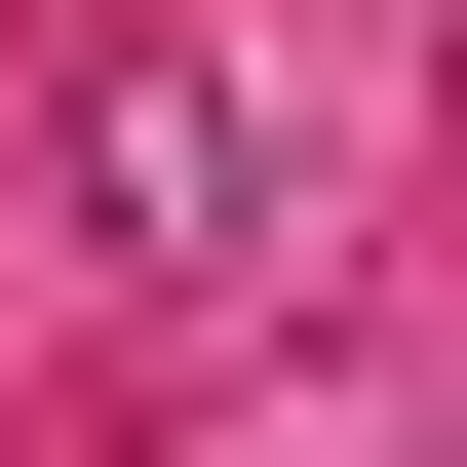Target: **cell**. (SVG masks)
Instances as JSON below:
<instances>
[{
    "instance_id": "obj_1",
    "label": "cell",
    "mask_w": 467,
    "mask_h": 467,
    "mask_svg": "<svg viewBox=\"0 0 467 467\" xmlns=\"http://www.w3.org/2000/svg\"><path fill=\"white\" fill-rule=\"evenodd\" d=\"M39 195H78V273H273L312 117L234 78V39H78V78H39Z\"/></svg>"
}]
</instances>
